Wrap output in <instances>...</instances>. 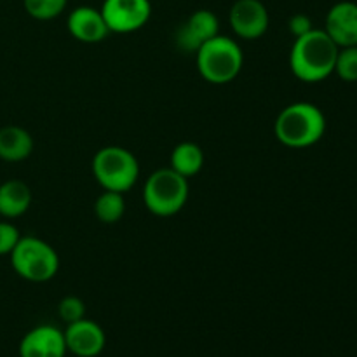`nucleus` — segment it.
Returning <instances> with one entry per match:
<instances>
[{
	"label": "nucleus",
	"mask_w": 357,
	"mask_h": 357,
	"mask_svg": "<svg viewBox=\"0 0 357 357\" xmlns=\"http://www.w3.org/2000/svg\"><path fill=\"white\" fill-rule=\"evenodd\" d=\"M100 10L108 30L114 33H131L149 23L152 3L150 0H105Z\"/></svg>",
	"instance_id": "obj_7"
},
{
	"label": "nucleus",
	"mask_w": 357,
	"mask_h": 357,
	"mask_svg": "<svg viewBox=\"0 0 357 357\" xmlns=\"http://www.w3.org/2000/svg\"><path fill=\"white\" fill-rule=\"evenodd\" d=\"M31 206V190L24 181L7 180L0 185V216L17 218Z\"/></svg>",
	"instance_id": "obj_15"
},
{
	"label": "nucleus",
	"mask_w": 357,
	"mask_h": 357,
	"mask_svg": "<svg viewBox=\"0 0 357 357\" xmlns=\"http://www.w3.org/2000/svg\"><path fill=\"white\" fill-rule=\"evenodd\" d=\"M24 9L31 17L47 21L58 17L66 9L68 0H23Z\"/></svg>",
	"instance_id": "obj_18"
},
{
	"label": "nucleus",
	"mask_w": 357,
	"mask_h": 357,
	"mask_svg": "<svg viewBox=\"0 0 357 357\" xmlns=\"http://www.w3.org/2000/svg\"><path fill=\"white\" fill-rule=\"evenodd\" d=\"M195 56L202 79L216 86L232 82L239 75L244 63L243 49L234 38L225 35H216L211 40L204 42Z\"/></svg>",
	"instance_id": "obj_3"
},
{
	"label": "nucleus",
	"mask_w": 357,
	"mask_h": 357,
	"mask_svg": "<svg viewBox=\"0 0 357 357\" xmlns=\"http://www.w3.org/2000/svg\"><path fill=\"white\" fill-rule=\"evenodd\" d=\"M58 314L59 317H61L63 323L72 324L75 323V321H80L86 317V305H84V302L79 296H65V298H61V302H59Z\"/></svg>",
	"instance_id": "obj_20"
},
{
	"label": "nucleus",
	"mask_w": 357,
	"mask_h": 357,
	"mask_svg": "<svg viewBox=\"0 0 357 357\" xmlns=\"http://www.w3.org/2000/svg\"><path fill=\"white\" fill-rule=\"evenodd\" d=\"M335 73L344 82H357V45L338 49Z\"/></svg>",
	"instance_id": "obj_19"
},
{
	"label": "nucleus",
	"mask_w": 357,
	"mask_h": 357,
	"mask_svg": "<svg viewBox=\"0 0 357 357\" xmlns=\"http://www.w3.org/2000/svg\"><path fill=\"white\" fill-rule=\"evenodd\" d=\"M66 26H68L70 35L84 44H98L110 33L101 10L89 6H80L73 9L70 13Z\"/></svg>",
	"instance_id": "obj_13"
},
{
	"label": "nucleus",
	"mask_w": 357,
	"mask_h": 357,
	"mask_svg": "<svg viewBox=\"0 0 357 357\" xmlns=\"http://www.w3.org/2000/svg\"><path fill=\"white\" fill-rule=\"evenodd\" d=\"M338 45L324 30H310L295 38L289 52V66L296 79L302 82H321L335 72Z\"/></svg>",
	"instance_id": "obj_1"
},
{
	"label": "nucleus",
	"mask_w": 357,
	"mask_h": 357,
	"mask_svg": "<svg viewBox=\"0 0 357 357\" xmlns=\"http://www.w3.org/2000/svg\"><path fill=\"white\" fill-rule=\"evenodd\" d=\"M93 173L105 190H131L139 178L138 159L122 146H105L93 159Z\"/></svg>",
	"instance_id": "obj_6"
},
{
	"label": "nucleus",
	"mask_w": 357,
	"mask_h": 357,
	"mask_svg": "<svg viewBox=\"0 0 357 357\" xmlns=\"http://www.w3.org/2000/svg\"><path fill=\"white\" fill-rule=\"evenodd\" d=\"M275 136L289 149H307L319 142L326 131V117L319 107L298 101L282 108L274 124Z\"/></svg>",
	"instance_id": "obj_2"
},
{
	"label": "nucleus",
	"mask_w": 357,
	"mask_h": 357,
	"mask_svg": "<svg viewBox=\"0 0 357 357\" xmlns=\"http://www.w3.org/2000/svg\"><path fill=\"white\" fill-rule=\"evenodd\" d=\"M33 152V138L20 126L0 129V159L6 162H21Z\"/></svg>",
	"instance_id": "obj_14"
},
{
	"label": "nucleus",
	"mask_w": 357,
	"mask_h": 357,
	"mask_svg": "<svg viewBox=\"0 0 357 357\" xmlns=\"http://www.w3.org/2000/svg\"><path fill=\"white\" fill-rule=\"evenodd\" d=\"M94 213L101 223H117L126 213L124 194L105 190L94 202Z\"/></svg>",
	"instance_id": "obj_17"
},
{
	"label": "nucleus",
	"mask_w": 357,
	"mask_h": 357,
	"mask_svg": "<svg viewBox=\"0 0 357 357\" xmlns=\"http://www.w3.org/2000/svg\"><path fill=\"white\" fill-rule=\"evenodd\" d=\"M324 31L338 47L357 45V3L338 2L328 10Z\"/></svg>",
	"instance_id": "obj_12"
},
{
	"label": "nucleus",
	"mask_w": 357,
	"mask_h": 357,
	"mask_svg": "<svg viewBox=\"0 0 357 357\" xmlns=\"http://www.w3.org/2000/svg\"><path fill=\"white\" fill-rule=\"evenodd\" d=\"M220 35V23L215 13L208 9L195 10L178 28L176 44L183 52H197L204 42Z\"/></svg>",
	"instance_id": "obj_10"
},
{
	"label": "nucleus",
	"mask_w": 357,
	"mask_h": 357,
	"mask_svg": "<svg viewBox=\"0 0 357 357\" xmlns=\"http://www.w3.org/2000/svg\"><path fill=\"white\" fill-rule=\"evenodd\" d=\"M20 239L21 234L16 225H13L10 222H6V220L0 222V257L13 253V250L20 243Z\"/></svg>",
	"instance_id": "obj_21"
},
{
	"label": "nucleus",
	"mask_w": 357,
	"mask_h": 357,
	"mask_svg": "<svg viewBox=\"0 0 357 357\" xmlns=\"http://www.w3.org/2000/svg\"><path fill=\"white\" fill-rule=\"evenodd\" d=\"M230 28L244 40H257L268 28V10L260 0H236L229 13Z\"/></svg>",
	"instance_id": "obj_8"
},
{
	"label": "nucleus",
	"mask_w": 357,
	"mask_h": 357,
	"mask_svg": "<svg viewBox=\"0 0 357 357\" xmlns=\"http://www.w3.org/2000/svg\"><path fill=\"white\" fill-rule=\"evenodd\" d=\"M65 344L66 351L77 357H96L103 352L107 337L103 328L91 319H80L66 324Z\"/></svg>",
	"instance_id": "obj_9"
},
{
	"label": "nucleus",
	"mask_w": 357,
	"mask_h": 357,
	"mask_svg": "<svg viewBox=\"0 0 357 357\" xmlns=\"http://www.w3.org/2000/svg\"><path fill=\"white\" fill-rule=\"evenodd\" d=\"M188 201V178L171 167H162L150 174L143 187V202L155 216H173Z\"/></svg>",
	"instance_id": "obj_4"
},
{
	"label": "nucleus",
	"mask_w": 357,
	"mask_h": 357,
	"mask_svg": "<svg viewBox=\"0 0 357 357\" xmlns=\"http://www.w3.org/2000/svg\"><path fill=\"white\" fill-rule=\"evenodd\" d=\"M9 257L14 272L24 281L47 282L58 274V253L51 244L35 236L21 237Z\"/></svg>",
	"instance_id": "obj_5"
},
{
	"label": "nucleus",
	"mask_w": 357,
	"mask_h": 357,
	"mask_svg": "<svg viewBox=\"0 0 357 357\" xmlns=\"http://www.w3.org/2000/svg\"><path fill=\"white\" fill-rule=\"evenodd\" d=\"M288 28H289V31H291L293 37H295V38L302 37V35L309 33L310 30H314L312 20H310L307 14H295V16L289 17Z\"/></svg>",
	"instance_id": "obj_22"
},
{
	"label": "nucleus",
	"mask_w": 357,
	"mask_h": 357,
	"mask_svg": "<svg viewBox=\"0 0 357 357\" xmlns=\"http://www.w3.org/2000/svg\"><path fill=\"white\" fill-rule=\"evenodd\" d=\"M65 333L51 324L28 331L20 342V357H65Z\"/></svg>",
	"instance_id": "obj_11"
},
{
	"label": "nucleus",
	"mask_w": 357,
	"mask_h": 357,
	"mask_svg": "<svg viewBox=\"0 0 357 357\" xmlns=\"http://www.w3.org/2000/svg\"><path fill=\"white\" fill-rule=\"evenodd\" d=\"M204 166V152L197 143L183 142L176 145L171 152V169L180 173L181 176L192 178Z\"/></svg>",
	"instance_id": "obj_16"
}]
</instances>
